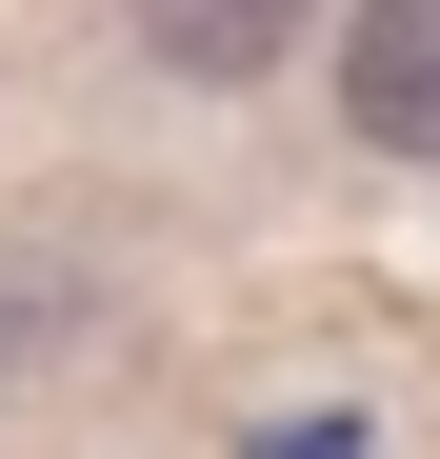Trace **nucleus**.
<instances>
[{"mask_svg":"<svg viewBox=\"0 0 440 459\" xmlns=\"http://www.w3.org/2000/svg\"><path fill=\"white\" fill-rule=\"evenodd\" d=\"M161 60H180V81H260L280 21H161Z\"/></svg>","mask_w":440,"mask_h":459,"instance_id":"nucleus-2","label":"nucleus"},{"mask_svg":"<svg viewBox=\"0 0 440 459\" xmlns=\"http://www.w3.org/2000/svg\"><path fill=\"white\" fill-rule=\"evenodd\" d=\"M340 120L381 160H440V0H360L340 21Z\"/></svg>","mask_w":440,"mask_h":459,"instance_id":"nucleus-1","label":"nucleus"},{"mask_svg":"<svg viewBox=\"0 0 440 459\" xmlns=\"http://www.w3.org/2000/svg\"><path fill=\"white\" fill-rule=\"evenodd\" d=\"M260 459H360V420H280V439H260Z\"/></svg>","mask_w":440,"mask_h":459,"instance_id":"nucleus-3","label":"nucleus"}]
</instances>
